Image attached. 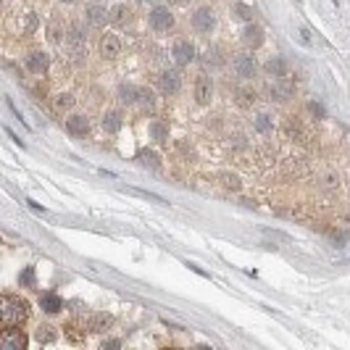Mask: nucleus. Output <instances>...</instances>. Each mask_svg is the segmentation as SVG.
<instances>
[{
    "label": "nucleus",
    "instance_id": "f257e3e1",
    "mask_svg": "<svg viewBox=\"0 0 350 350\" xmlns=\"http://www.w3.org/2000/svg\"><path fill=\"white\" fill-rule=\"evenodd\" d=\"M29 316V303L22 300L16 295H3L0 297V318H3V326H16L22 324L24 318Z\"/></svg>",
    "mask_w": 350,
    "mask_h": 350
},
{
    "label": "nucleus",
    "instance_id": "f03ea898",
    "mask_svg": "<svg viewBox=\"0 0 350 350\" xmlns=\"http://www.w3.org/2000/svg\"><path fill=\"white\" fill-rule=\"evenodd\" d=\"M148 24H150V29H156V32H169L174 27V14L166 6H156L148 14Z\"/></svg>",
    "mask_w": 350,
    "mask_h": 350
},
{
    "label": "nucleus",
    "instance_id": "7ed1b4c3",
    "mask_svg": "<svg viewBox=\"0 0 350 350\" xmlns=\"http://www.w3.org/2000/svg\"><path fill=\"white\" fill-rule=\"evenodd\" d=\"M232 69H234V74H237L240 79H253L255 71H258V64H255V56L240 53V56L232 58Z\"/></svg>",
    "mask_w": 350,
    "mask_h": 350
},
{
    "label": "nucleus",
    "instance_id": "20e7f679",
    "mask_svg": "<svg viewBox=\"0 0 350 350\" xmlns=\"http://www.w3.org/2000/svg\"><path fill=\"white\" fill-rule=\"evenodd\" d=\"M213 27H216V16H213V11L208 6H203V8H198V11L192 14V29L198 35H211Z\"/></svg>",
    "mask_w": 350,
    "mask_h": 350
},
{
    "label": "nucleus",
    "instance_id": "39448f33",
    "mask_svg": "<svg viewBox=\"0 0 350 350\" xmlns=\"http://www.w3.org/2000/svg\"><path fill=\"white\" fill-rule=\"evenodd\" d=\"M158 90L163 92V95H177V92L182 90V74H179L177 69L161 71V77H158Z\"/></svg>",
    "mask_w": 350,
    "mask_h": 350
},
{
    "label": "nucleus",
    "instance_id": "423d86ee",
    "mask_svg": "<svg viewBox=\"0 0 350 350\" xmlns=\"http://www.w3.org/2000/svg\"><path fill=\"white\" fill-rule=\"evenodd\" d=\"M0 350H27V334L22 329L6 326V332L0 334Z\"/></svg>",
    "mask_w": 350,
    "mask_h": 350
},
{
    "label": "nucleus",
    "instance_id": "0eeeda50",
    "mask_svg": "<svg viewBox=\"0 0 350 350\" xmlns=\"http://www.w3.org/2000/svg\"><path fill=\"white\" fill-rule=\"evenodd\" d=\"M171 56H174V61H177L179 66H187V64L195 61V45L190 43V40H179V43H174Z\"/></svg>",
    "mask_w": 350,
    "mask_h": 350
},
{
    "label": "nucleus",
    "instance_id": "6e6552de",
    "mask_svg": "<svg viewBox=\"0 0 350 350\" xmlns=\"http://www.w3.org/2000/svg\"><path fill=\"white\" fill-rule=\"evenodd\" d=\"M66 129H69V135H74V137H85L90 132V119L85 113H71L66 119Z\"/></svg>",
    "mask_w": 350,
    "mask_h": 350
},
{
    "label": "nucleus",
    "instance_id": "1a4fd4ad",
    "mask_svg": "<svg viewBox=\"0 0 350 350\" xmlns=\"http://www.w3.org/2000/svg\"><path fill=\"white\" fill-rule=\"evenodd\" d=\"M50 66V56L43 53V50H32V53L27 56V69L32 71V74H45Z\"/></svg>",
    "mask_w": 350,
    "mask_h": 350
},
{
    "label": "nucleus",
    "instance_id": "9d476101",
    "mask_svg": "<svg viewBox=\"0 0 350 350\" xmlns=\"http://www.w3.org/2000/svg\"><path fill=\"white\" fill-rule=\"evenodd\" d=\"M211 95H213V82H211V77L200 74L195 79V100H198L200 106H205V103H211Z\"/></svg>",
    "mask_w": 350,
    "mask_h": 350
},
{
    "label": "nucleus",
    "instance_id": "9b49d317",
    "mask_svg": "<svg viewBox=\"0 0 350 350\" xmlns=\"http://www.w3.org/2000/svg\"><path fill=\"white\" fill-rule=\"evenodd\" d=\"M269 95L276 103H284V100H290L295 95V87L290 85V82H284V79H274V85L269 87Z\"/></svg>",
    "mask_w": 350,
    "mask_h": 350
},
{
    "label": "nucleus",
    "instance_id": "f8f14e48",
    "mask_svg": "<svg viewBox=\"0 0 350 350\" xmlns=\"http://www.w3.org/2000/svg\"><path fill=\"white\" fill-rule=\"evenodd\" d=\"M263 29L258 27V24H248V27H245L242 29V43H245V48H261L263 45Z\"/></svg>",
    "mask_w": 350,
    "mask_h": 350
},
{
    "label": "nucleus",
    "instance_id": "ddd939ff",
    "mask_svg": "<svg viewBox=\"0 0 350 350\" xmlns=\"http://www.w3.org/2000/svg\"><path fill=\"white\" fill-rule=\"evenodd\" d=\"M119 50H121V40H119L116 35L106 32V35L100 37V56H103V58H116Z\"/></svg>",
    "mask_w": 350,
    "mask_h": 350
},
{
    "label": "nucleus",
    "instance_id": "4468645a",
    "mask_svg": "<svg viewBox=\"0 0 350 350\" xmlns=\"http://www.w3.org/2000/svg\"><path fill=\"white\" fill-rule=\"evenodd\" d=\"M85 19H87V24H90V27H103L111 16H108V11H106L103 6L92 3V6H87V8H85Z\"/></svg>",
    "mask_w": 350,
    "mask_h": 350
},
{
    "label": "nucleus",
    "instance_id": "2eb2a0df",
    "mask_svg": "<svg viewBox=\"0 0 350 350\" xmlns=\"http://www.w3.org/2000/svg\"><path fill=\"white\" fill-rule=\"evenodd\" d=\"M111 324H113L111 313H90V318H87V329H90V332H106Z\"/></svg>",
    "mask_w": 350,
    "mask_h": 350
},
{
    "label": "nucleus",
    "instance_id": "dca6fc26",
    "mask_svg": "<svg viewBox=\"0 0 350 350\" xmlns=\"http://www.w3.org/2000/svg\"><path fill=\"white\" fill-rule=\"evenodd\" d=\"M263 71H266L269 77H274V79H284V77H287V64H284V58H279V56L269 58V61H266V66H263Z\"/></svg>",
    "mask_w": 350,
    "mask_h": 350
},
{
    "label": "nucleus",
    "instance_id": "f3484780",
    "mask_svg": "<svg viewBox=\"0 0 350 350\" xmlns=\"http://www.w3.org/2000/svg\"><path fill=\"white\" fill-rule=\"evenodd\" d=\"M40 305H43L45 313H58L61 308H64V300H61L56 292H43L40 295Z\"/></svg>",
    "mask_w": 350,
    "mask_h": 350
},
{
    "label": "nucleus",
    "instance_id": "a211bd4d",
    "mask_svg": "<svg viewBox=\"0 0 350 350\" xmlns=\"http://www.w3.org/2000/svg\"><path fill=\"white\" fill-rule=\"evenodd\" d=\"M203 66L205 69H219V66H224V53H221V48H208L203 53Z\"/></svg>",
    "mask_w": 350,
    "mask_h": 350
},
{
    "label": "nucleus",
    "instance_id": "6ab92c4d",
    "mask_svg": "<svg viewBox=\"0 0 350 350\" xmlns=\"http://www.w3.org/2000/svg\"><path fill=\"white\" fill-rule=\"evenodd\" d=\"M148 132H150V137L156 142H166L169 140V124H166V121H161V119H153L148 124Z\"/></svg>",
    "mask_w": 350,
    "mask_h": 350
},
{
    "label": "nucleus",
    "instance_id": "aec40b11",
    "mask_svg": "<svg viewBox=\"0 0 350 350\" xmlns=\"http://www.w3.org/2000/svg\"><path fill=\"white\" fill-rule=\"evenodd\" d=\"M35 339L40 345H50V342H56V339H58V332L50 324H40L37 332H35Z\"/></svg>",
    "mask_w": 350,
    "mask_h": 350
},
{
    "label": "nucleus",
    "instance_id": "412c9836",
    "mask_svg": "<svg viewBox=\"0 0 350 350\" xmlns=\"http://www.w3.org/2000/svg\"><path fill=\"white\" fill-rule=\"evenodd\" d=\"M111 22L116 24V27H127L132 22V8L129 6H116L111 11Z\"/></svg>",
    "mask_w": 350,
    "mask_h": 350
},
{
    "label": "nucleus",
    "instance_id": "4be33fe9",
    "mask_svg": "<svg viewBox=\"0 0 350 350\" xmlns=\"http://www.w3.org/2000/svg\"><path fill=\"white\" fill-rule=\"evenodd\" d=\"M116 95H119V103H121V106H132V103H137L140 90H137V87H132V85H121Z\"/></svg>",
    "mask_w": 350,
    "mask_h": 350
},
{
    "label": "nucleus",
    "instance_id": "5701e85b",
    "mask_svg": "<svg viewBox=\"0 0 350 350\" xmlns=\"http://www.w3.org/2000/svg\"><path fill=\"white\" fill-rule=\"evenodd\" d=\"M103 129H106L108 135H116V132L121 129V116L116 111H108L106 116H103Z\"/></svg>",
    "mask_w": 350,
    "mask_h": 350
},
{
    "label": "nucleus",
    "instance_id": "b1692460",
    "mask_svg": "<svg viewBox=\"0 0 350 350\" xmlns=\"http://www.w3.org/2000/svg\"><path fill=\"white\" fill-rule=\"evenodd\" d=\"M137 161L142 163V166H150V169H161V158L156 156L153 150H148V148H142L140 153H137Z\"/></svg>",
    "mask_w": 350,
    "mask_h": 350
},
{
    "label": "nucleus",
    "instance_id": "393cba45",
    "mask_svg": "<svg viewBox=\"0 0 350 350\" xmlns=\"http://www.w3.org/2000/svg\"><path fill=\"white\" fill-rule=\"evenodd\" d=\"M61 35H66V27L56 19V22H50V27H48V37L53 40V43H61Z\"/></svg>",
    "mask_w": 350,
    "mask_h": 350
},
{
    "label": "nucleus",
    "instance_id": "a878e982",
    "mask_svg": "<svg viewBox=\"0 0 350 350\" xmlns=\"http://www.w3.org/2000/svg\"><path fill=\"white\" fill-rule=\"evenodd\" d=\"M124 192H129V195H137V198H148V200H153V203H161V205H166V200L161 198V195H153V192H145V190H135V187H124Z\"/></svg>",
    "mask_w": 350,
    "mask_h": 350
},
{
    "label": "nucleus",
    "instance_id": "bb28decb",
    "mask_svg": "<svg viewBox=\"0 0 350 350\" xmlns=\"http://www.w3.org/2000/svg\"><path fill=\"white\" fill-rule=\"evenodd\" d=\"M234 16H237L240 22H253V8L245 6V3H234Z\"/></svg>",
    "mask_w": 350,
    "mask_h": 350
},
{
    "label": "nucleus",
    "instance_id": "cd10ccee",
    "mask_svg": "<svg viewBox=\"0 0 350 350\" xmlns=\"http://www.w3.org/2000/svg\"><path fill=\"white\" fill-rule=\"evenodd\" d=\"M71 106H74V98L69 95V92H64V95L56 98V111L64 113V111H71Z\"/></svg>",
    "mask_w": 350,
    "mask_h": 350
},
{
    "label": "nucleus",
    "instance_id": "c85d7f7f",
    "mask_svg": "<svg viewBox=\"0 0 350 350\" xmlns=\"http://www.w3.org/2000/svg\"><path fill=\"white\" fill-rule=\"evenodd\" d=\"M137 103L142 108H153V106H156V95H153V90H140Z\"/></svg>",
    "mask_w": 350,
    "mask_h": 350
},
{
    "label": "nucleus",
    "instance_id": "c756f323",
    "mask_svg": "<svg viewBox=\"0 0 350 350\" xmlns=\"http://www.w3.org/2000/svg\"><path fill=\"white\" fill-rule=\"evenodd\" d=\"M19 282H22L24 287H35V266H27V269L22 271V276H19Z\"/></svg>",
    "mask_w": 350,
    "mask_h": 350
},
{
    "label": "nucleus",
    "instance_id": "7c9ffc66",
    "mask_svg": "<svg viewBox=\"0 0 350 350\" xmlns=\"http://www.w3.org/2000/svg\"><path fill=\"white\" fill-rule=\"evenodd\" d=\"M255 129H258V132H269V129H271V121H269V116H266V113L255 116Z\"/></svg>",
    "mask_w": 350,
    "mask_h": 350
},
{
    "label": "nucleus",
    "instance_id": "2f4dec72",
    "mask_svg": "<svg viewBox=\"0 0 350 350\" xmlns=\"http://www.w3.org/2000/svg\"><path fill=\"white\" fill-rule=\"evenodd\" d=\"M6 108H8V111H11V113H14V116H16V121H19V124H22V127H27V121H24V116H22V113H19V111H16V106H14V100H11V98H6Z\"/></svg>",
    "mask_w": 350,
    "mask_h": 350
},
{
    "label": "nucleus",
    "instance_id": "473e14b6",
    "mask_svg": "<svg viewBox=\"0 0 350 350\" xmlns=\"http://www.w3.org/2000/svg\"><path fill=\"white\" fill-rule=\"evenodd\" d=\"M250 103H255V92L242 90V92H240V106H250Z\"/></svg>",
    "mask_w": 350,
    "mask_h": 350
},
{
    "label": "nucleus",
    "instance_id": "72a5a7b5",
    "mask_svg": "<svg viewBox=\"0 0 350 350\" xmlns=\"http://www.w3.org/2000/svg\"><path fill=\"white\" fill-rule=\"evenodd\" d=\"M308 108H311V113H313L316 119H324V106H321V103H311Z\"/></svg>",
    "mask_w": 350,
    "mask_h": 350
},
{
    "label": "nucleus",
    "instance_id": "f704fd0d",
    "mask_svg": "<svg viewBox=\"0 0 350 350\" xmlns=\"http://www.w3.org/2000/svg\"><path fill=\"white\" fill-rule=\"evenodd\" d=\"M121 342H119V339H108V342H103V347H119Z\"/></svg>",
    "mask_w": 350,
    "mask_h": 350
},
{
    "label": "nucleus",
    "instance_id": "c9c22d12",
    "mask_svg": "<svg viewBox=\"0 0 350 350\" xmlns=\"http://www.w3.org/2000/svg\"><path fill=\"white\" fill-rule=\"evenodd\" d=\"M174 3H187V0H174Z\"/></svg>",
    "mask_w": 350,
    "mask_h": 350
},
{
    "label": "nucleus",
    "instance_id": "e433bc0d",
    "mask_svg": "<svg viewBox=\"0 0 350 350\" xmlns=\"http://www.w3.org/2000/svg\"><path fill=\"white\" fill-rule=\"evenodd\" d=\"M61 3H74V0H61Z\"/></svg>",
    "mask_w": 350,
    "mask_h": 350
},
{
    "label": "nucleus",
    "instance_id": "4c0bfd02",
    "mask_svg": "<svg viewBox=\"0 0 350 350\" xmlns=\"http://www.w3.org/2000/svg\"><path fill=\"white\" fill-rule=\"evenodd\" d=\"M145 3H153V0H145Z\"/></svg>",
    "mask_w": 350,
    "mask_h": 350
}]
</instances>
